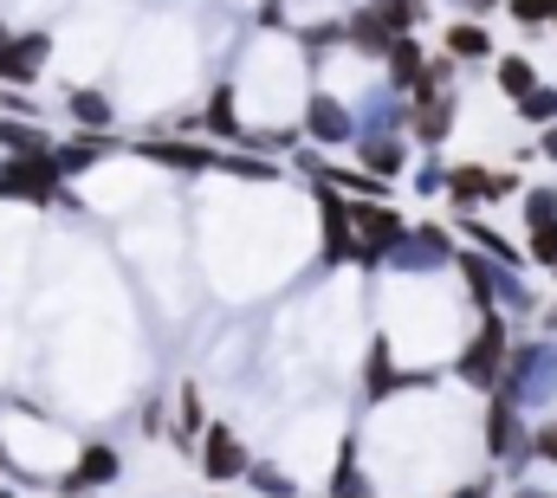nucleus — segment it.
Here are the masks:
<instances>
[{"label":"nucleus","mask_w":557,"mask_h":498,"mask_svg":"<svg viewBox=\"0 0 557 498\" xmlns=\"http://www.w3.org/2000/svg\"><path fill=\"white\" fill-rule=\"evenodd\" d=\"M409 142L421 149H441L454 136V91H434V98H409V124H403Z\"/></svg>","instance_id":"nucleus-17"},{"label":"nucleus","mask_w":557,"mask_h":498,"mask_svg":"<svg viewBox=\"0 0 557 498\" xmlns=\"http://www.w3.org/2000/svg\"><path fill=\"white\" fill-rule=\"evenodd\" d=\"M519 214H525V221H557L552 188H519Z\"/></svg>","instance_id":"nucleus-40"},{"label":"nucleus","mask_w":557,"mask_h":498,"mask_svg":"<svg viewBox=\"0 0 557 498\" xmlns=\"http://www.w3.org/2000/svg\"><path fill=\"white\" fill-rule=\"evenodd\" d=\"M124 142H117V129H72L65 142H52V162H59V175L72 182V175H91L98 162H111Z\"/></svg>","instance_id":"nucleus-15"},{"label":"nucleus","mask_w":557,"mask_h":498,"mask_svg":"<svg viewBox=\"0 0 557 498\" xmlns=\"http://www.w3.org/2000/svg\"><path fill=\"white\" fill-rule=\"evenodd\" d=\"M454 7H460V20H480V13H493L499 0H454Z\"/></svg>","instance_id":"nucleus-46"},{"label":"nucleus","mask_w":557,"mask_h":498,"mask_svg":"<svg viewBox=\"0 0 557 498\" xmlns=\"http://www.w3.org/2000/svg\"><path fill=\"white\" fill-rule=\"evenodd\" d=\"M539 155H545V162L557 169V124H545V129H539Z\"/></svg>","instance_id":"nucleus-43"},{"label":"nucleus","mask_w":557,"mask_h":498,"mask_svg":"<svg viewBox=\"0 0 557 498\" xmlns=\"http://www.w3.org/2000/svg\"><path fill=\"white\" fill-rule=\"evenodd\" d=\"M552 33H557V13H552Z\"/></svg>","instance_id":"nucleus-52"},{"label":"nucleus","mask_w":557,"mask_h":498,"mask_svg":"<svg viewBox=\"0 0 557 498\" xmlns=\"http://www.w3.org/2000/svg\"><path fill=\"white\" fill-rule=\"evenodd\" d=\"M46 65H52V33L46 26H26V33H7L0 39V85L33 91L46 78Z\"/></svg>","instance_id":"nucleus-8"},{"label":"nucleus","mask_w":557,"mask_h":498,"mask_svg":"<svg viewBox=\"0 0 557 498\" xmlns=\"http://www.w3.org/2000/svg\"><path fill=\"white\" fill-rule=\"evenodd\" d=\"M512 498H557V493H539V486H525V493H512Z\"/></svg>","instance_id":"nucleus-48"},{"label":"nucleus","mask_w":557,"mask_h":498,"mask_svg":"<svg viewBox=\"0 0 557 498\" xmlns=\"http://www.w3.org/2000/svg\"><path fill=\"white\" fill-rule=\"evenodd\" d=\"M441 370H403L396 363V350H389V337H370V357H363V401H389V395H403V388H434Z\"/></svg>","instance_id":"nucleus-9"},{"label":"nucleus","mask_w":557,"mask_h":498,"mask_svg":"<svg viewBox=\"0 0 557 498\" xmlns=\"http://www.w3.org/2000/svg\"><path fill=\"white\" fill-rule=\"evenodd\" d=\"M525 259L539 272H557V221H525Z\"/></svg>","instance_id":"nucleus-34"},{"label":"nucleus","mask_w":557,"mask_h":498,"mask_svg":"<svg viewBox=\"0 0 557 498\" xmlns=\"http://www.w3.org/2000/svg\"><path fill=\"white\" fill-rule=\"evenodd\" d=\"M389 39H396V33L383 26V13H376L370 0H357V7L344 13V46H350L357 59H370V65H376V59L389 52Z\"/></svg>","instance_id":"nucleus-18"},{"label":"nucleus","mask_w":557,"mask_h":498,"mask_svg":"<svg viewBox=\"0 0 557 498\" xmlns=\"http://www.w3.org/2000/svg\"><path fill=\"white\" fill-rule=\"evenodd\" d=\"M512 111H519V124H532V129L557 124V85H545V78H539V85H532V91H525Z\"/></svg>","instance_id":"nucleus-32"},{"label":"nucleus","mask_w":557,"mask_h":498,"mask_svg":"<svg viewBox=\"0 0 557 498\" xmlns=\"http://www.w3.org/2000/svg\"><path fill=\"white\" fill-rule=\"evenodd\" d=\"M65 117L72 129H117V104L98 85H65Z\"/></svg>","instance_id":"nucleus-23"},{"label":"nucleus","mask_w":557,"mask_h":498,"mask_svg":"<svg viewBox=\"0 0 557 498\" xmlns=\"http://www.w3.org/2000/svg\"><path fill=\"white\" fill-rule=\"evenodd\" d=\"M214 149L221 142H195V136H143L137 155L169 169V175H214Z\"/></svg>","instance_id":"nucleus-12"},{"label":"nucleus","mask_w":557,"mask_h":498,"mask_svg":"<svg viewBox=\"0 0 557 498\" xmlns=\"http://www.w3.org/2000/svg\"><path fill=\"white\" fill-rule=\"evenodd\" d=\"M311 201H318V247H324V265H350V195H337L331 182H311Z\"/></svg>","instance_id":"nucleus-13"},{"label":"nucleus","mask_w":557,"mask_h":498,"mask_svg":"<svg viewBox=\"0 0 557 498\" xmlns=\"http://www.w3.org/2000/svg\"><path fill=\"white\" fill-rule=\"evenodd\" d=\"M214 175H234V182H285L278 155L240 149V142H221V149H214Z\"/></svg>","instance_id":"nucleus-22"},{"label":"nucleus","mask_w":557,"mask_h":498,"mask_svg":"<svg viewBox=\"0 0 557 498\" xmlns=\"http://www.w3.org/2000/svg\"><path fill=\"white\" fill-rule=\"evenodd\" d=\"M7 33H13V26H7V20H0V39H7Z\"/></svg>","instance_id":"nucleus-50"},{"label":"nucleus","mask_w":557,"mask_h":498,"mask_svg":"<svg viewBox=\"0 0 557 498\" xmlns=\"http://www.w3.org/2000/svg\"><path fill=\"white\" fill-rule=\"evenodd\" d=\"M532 318H539V337H557V298L545 304V311H532Z\"/></svg>","instance_id":"nucleus-45"},{"label":"nucleus","mask_w":557,"mask_h":498,"mask_svg":"<svg viewBox=\"0 0 557 498\" xmlns=\"http://www.w3.org/2000/svg\"><path fill=\"white\" fill-rule=\"evenodd\" d=\"M0 498H20V493H13V486H0Z\"/></svg>","instance_id":"nucleus-49"},{"label":"nucleus","mask_w":557,"mask_h":498,"mask_svg":"<svg viewBox=\"0 0 557 498\" xmlns=\"http://www.w3.org/2000/svg\"><path fill=\"white\" fill-rule=\"evenodd\" d=\"M52 149V136L39 124H26V117H0V155H46Z\"/></svg>","instance_id":"nucleus-29"},{"label":"nucleus","mask_w":557,"mask_h":498,"mask_svg":"<svg viewBox=\"0 0 557 498\" xmlns=\"http://www.w3.org/2000/svg\"><path fill=\"white\" fill-rule=\"evenodd\" d=\"M421 59H428V46H421L416 33H396V39H389V52L376 59V65H383V85H389V91H409V85H416V72H421Z\"/></svg>","instance_id":"nucleus-25"},{"label":"nucleus","mask_w":557,"mask_h":498,"mask_svg":"<svg viewBox=\"0 0 557 498\" xmlns=\"http://www.w3.org/2000/svg\"><path fill=\"white\" fill-rule=\"evenodd\" d=\"M499 395H506L512 408H525V414L552 408L557 401V337H532V344L512 337L506 370H499Z\"/></svg>","instance_id":"nucleus-1"},{"label":"nucleus","mask_w":557,"mask_h":498,"mask_svg":"<svg viewBox=\"0 0 557 498\" xmlns=\"http://www.w3.org/2000/svg\"><path fill=\"white\" fill-rule=\"evenodd\" d=\"M324 498H370V480H363V466H357V440L344 434V447H337V466H331V493Z\"/></svg>","instance_id":"nucleus-28"},{"label":"nucleus","mask_w":557,"mask_h":498,"mask_svg":"<svg viewBox=\"0 0 557 498\" xmlns=\"http://www.w3.org/2000/svg\"><path fill=\"white\" fill-rule=\"evenodd\" d=\"M454 234H460V240H467L473 252H486L493 265H512V272L525 265V252L512 247V240H506L499 227H486V221H480V208H460V214H454Z\"/></svg>","instance_id":"nucleus-20"},{"label":"nucleus","mask_w":557,"mask_h":498,"mask_svg":"<svg viewBox=\"0 0 557 498\" xmlns=\"http://www.w3.org/2000/svg\"><path fill=\"white\" fill-rule=\"evenodd\" d=\"M454 72H460V65H454L447 52H428V59H421V72H416V85H409L403 98H434V91H454Z\"/></svg>","instance_id":"nucleus-30"},{"label":"nucleus","mask_w":557,"mask_h":498,"mask_svg":"<svg viewBox=\"0 0 557 498\" xmlns=\"http://www.w3.org/2000/svg\"><path fill=\"white\" fill-rule=\"evenodd\" d=\"M447 265L460 272V285H467V304H473V311H499V265H493L486 252L467 247V252H454Z\"/></svg>","instance_id":"nucleus-19"},{"label":"nucleus","mask_w":557,"mask_h":498,"mask_svg":"<svg viewBox=\"0 0 557 498\" xmlns=\"http://www.w3.org/2000/svg\"><path fill=\"white\" fill-rule=\"evenodd\" d=\"M162 421H169V414H162V401H149V408H143V434H162Z\"/></svg>","instance_id":"nucleus-44"},{"label":"nucleus","mask_w":557,"mask_h":498,"mask_svg":"<svg viewBox=\"0 0 557 498\" xmlns=\"http://www.w3.org/2000/svg\"><path fill=\"white\" fill-rule=\"evenodd\" d=\"M441 52H447L454 65H486L499 46H493L486 20H447V26H441Z\"/></svg>","instance_id":"nucleus-21"},{"label":"nucleus","mask_w":557,"mask_h":498,"mask_svg":"<svg viewBox=\"0 0 557 498\" xmlns=\"http://www.w3.org/2000/svg\"><path fill=\"white\" fill-rule=\"evenodd\" d=\"M519 188L525 182L512 169H486V162H447V182H441L454 214L460 208H486V201H519Z\"/></svg>","instance_id":"nucleus-5"},{"label":"nucleus","mask_w":557,"mask_h":498,"mask_svg":"<svg viewBox=\"0 0 557 498\" xmlns=\"http://www.w3.org/2000/svg\"><path fill=\"white\" fill-rule=\"evenodd\" d=\"M486 65H493V85H499V91H506L512 104H519V98H525V91L539 85V65H532L525 52H493Z\"/></svg>","instance_id":"nucleus-27"},{"label":"nucleus","mask_w":557,"mask_h":498,"mask_svg":"<svg viewBox=\"0 0 557 498\" xmlns=\"http://www.w3.org/2000/svg\"><path fill=\"white\" fill-rule=\"evenodd\" d=\"M525 460H545V466H557V421L525 427Z\"/></svg>","instance_id":"nucleus-38"},{"label":"nucleus","mask_w":557,"mask_h":498,"mask_svg":"<svg viewBox=\"0 0 557 498\" xmlns=\"http://www.w3.org/2000/svg\"><path fill=\"white\" fill-rule=\"evenodd\" d=\"M214 498H227V493H214Z\"/></svg>","instance_id":"nucleus-53"},{"label":"nucleus","mask_w":557,"mask_h":498,"mask_svg":"<svg viewBox=\"0 0 557 498\" xmlns=\"http://www.w3.org/2000/svg\"><path fill=\"white\" fill-rule=\"evenodd\" d=\"M525 33H539V26H552V13H557V0H499Z\"/></svg>","instance_id":"nucleus-37"},{"label":"nucleus","mask_w":557,"mask_h":498,"mask_svg":"<svg viewBox=\"0 0 557 498\" xmlns=\"http://www.w3.org/2000/svg\"><path fill=\"white\" fill-rule=\"evenodd\" d=\"M0 473H13V453H7V440H0Z\"/></svg>","instance_id":"nucleus-47"},{"label":"nucleus","mask_w":557,"mask_h":498,"mask_svg":"<svg viewBox=\"0 0 557 498\" xmlns=\"http://www.w3.org/2000/svg\"><path fill=\"white\" fill-rule=\"evenodd\" d=\"M454 252H460L454 247V227H441V221H409L403 240L383 252V265H389V272H441Z\"/></svg>","instance_id":"nucleus-6"},{"label":"nucleus","mask_w":557,"mask_h":498,"mask_svg":"<svg viewBox=\"0 0 557 498\" xmlns=\"http://www.w3.org/2000/svg\"><path fill=\"white\" fill-rule=\"evenodd\" d=\"M486 453L493 460H525V408H512L499 388L486 395Z\"/></svg>","instance_id":"nucleus-16"},{"label":"nucleus","mask_w":557,"mask_h":498,"mask_svg":"<svg viewBox=\"0 0 557 498\" xmlns=\"http://www.w3.org/2000/svg\"><path fill=\"white\" fill-rule=\"evenodd\" d=\"M298 136H305L311 149H350V136H357V104H344L337 91H311Z\"/></svg>","instance_id":"nucleus-10"},{"label":"nucleus","mask_w":557,"mask_h":498,"mask_svg":"<svg viewBox=\"0 0 557 498\" xmlns=\"http://www.w3.org/2000/svg\"><path fill=\"white\" fill-rule=\"evenodd\" d=\"M506 350H512V318L506 311H480L473 318V331H467V344L454 350V382L460 388H473V395H493L499 388V370H506Z\"/></svg>","instance_id":"nucleus-2"},{"label":"nucleus","mask_w":557,"mask_h":498,"mask_svg":"<svg viewBox=\"0 0 557 498\" xmlns=\"http://www.w3.org/2000/svg\"><path fill=\"white\" fill-rule=\"evenodd\" d=\"M499 493V480H467V486H454L447 498H493Z\"/></svg>","instance_id":"nucleus-42"},{"label":"nucleus","mask_w":557,"mask_h":498,"mask_svg":"<svg viewBox=\"0 0 557 498\" xmlns=\"http://www.w3.org/2000/svg\"><path fill=\"white\" fill-rule=\"evenodd\" d=\"M0 117H26V124H39V98L20 91V85H0Z\"/></svg>","instance_id":"nucleus-39"},{"label":"nucleus","mask_w":557,"mask_h":498,"mask_svg":"<svg viewBox=\"0 0 557 498\" xmlns=\"http://www.w3.org/2000/svg\"><path fill=\"white\" fill-rule=\"evenodd\" d=\"M0 201H20V208H72L78 214V201L65 195V175H59L52 149L46 155H0Z\"/></svg>","instance_id":"nucleus-3"},{"label":"nucleus","mask_w":557,"mask_h":498,"mask_svg":"<svg viewBox=\"0 0 557 498\" xmlns=\"http://www.w3.org/2000/svg\"><path fill=\"white\" fill-rule=\"evenodd\" d=\"M552 201H557V182H552Z\"/></svg>","instance_id":"nucleus-51"},{"label":"nucleus","mask_w":557,"mask_h":498,"mask_svg":"<svg viewBox=\"0 0 557 498\" xmlns=\"http://www.w3.org/2000/svg\"><path fill=\"white\" fill-rule=\"evenodd\" d=\"M111 480H124V453L104 447V440H91V447H78V460H72L65 480H52V486H59V498H85V493H104Z\"/></svg>","instance_id":"nucleus-11"},{"label":"nucleus","mask_w":557,"mask_h":498,"mask_svg":"<svg viewBox=\"0 0 557 498\" xmlns=\"http://www.w3.org/2000/svg\"><path fill=\"white\" fill-rule=\"evenodd\" d=\"M247 460H253V453H247L240 427H227V421H208V427H201V440H195V466H201V480H208V486H221V493H227V486L247 473Z\"/></svg>","instance_id":"nucleus-7"},{"label":"nucleus","mask_w":557,"mask_h":498,"mask_svg":"<svg viewBox=\"0 0 557 498\" xmlns=\"http://www.w3.org/2000/svg\"><path fill=\"white\" fill-rule=\"evenodd\" d=\"M298 39H305V52L318 59L324 46H344V20H305V26H298Z\"/></svg>","instance_id":"nucleus-36"},{"label":"nucleus","mask_w":557,"mask_h":498,"mask_svg":"<svg viewBox=\"0 0 557 498\" xmlns=\"http://www.w3.org/2000/svg\"><path fill=\"white\" fill-rule=\"evenodd\" d=\"M403 227H409V214H403L396 201H383V195L350 201V265L383 272V252L403 240Z\"/></svg>","instance_id":"nucleus-4"},{"label":"nucleus","mask_w":557,"mask_h":498,"mask_svg":"<svg viewBox=\"0 0 557 498\" xmlns=\"http://www.w3.org/2000/svg\"><path fill=\"white\" fill-rule=\"evenodd\" d=\"M409 182H416V195H428V201H434V195H441V182H447V155H441V149H428V155L416 162V175H409Z\"/></svg>","instance_id":"nucleus-35"},{"label":"nucleus","mask_w":557,"mask_h":498,"mask_svg":"<svg viewBox=\"0 0 557 498\" xmlns=\"http://www.w3.org/2000/svg\"><path fill=\"white\" fill-rule=\"evenodd\" d=\"M370 7L383 13V26H389V33H421V26H428V13H434L428 0H370Z\"/></svg>","instance_id":"nucleus-31"},{"label":"nucleus","mask_w":557,"mask_h":498,"mask_svg":"<svg viewBox=\"0 0 557 498\" xmlns=\"http://www.w3.org/2000/svg\"><path fill=\"white\" fill-rule=\"evenodd\" d=\"M350 149H357V169L376 175V182H396L409 169V136L403 129H357Z\"/></svg>","instance_id":"nucleus-14"},{"label":"nucleus","mask_w":557,"mask_h":498,"mask_svg":"<svg viewBox=\"0 0 557 498\" xmlns=\"http://www.w3.org/2000/svg\"><path fill=\"white\" fill-rule=\"evenodd\" d=\"M195 129L208 136V142H240L247 129H240V98H234V85H221L214 98H208V111L195 117Z\"/></svg>","instance_id":"nucleus-26"},{"label":"nucleus","mask_w":557,"mask_h":498,"mask_svg":"<svg viewBox=\"0 0 557 498\" xmlns=\"http://www.w3.org/2000/svg\"><path fill=\"white\" fill-rule=\"evenodd\" d=\"M240 480H247L260 498H298V480H285L273 460H247V473H240Z\"/></svg>","instance_id":"nucleus-33"},{"label":"nucleus","mask_w":557,"mask_h":498,"mask_svg":"<svg viewBox=\"0 0 557 498\" xmlns=\"http://www.w3.org/2000/svg\"><path fill=\"white\" fill-rule=\"evenodd\" d=\"M201 427H208L201 388H195V382H182V388H175V427H162V434L175 440V453H188V460H195V440H201Z\"/></svg>","instance_id":"nucleus-24"},{"label":"nucleus","mask_w":557,"mask_h":498,"mask_svg":"<svg viewBox=\"0 0 557 498\" xmlns=\"http://www.w3.org/2000/svg\"><path fill=\"white\" fill-rule=\"evenodd\" d=\"M253 20H260V33H285V26H292V0H260Z\"/></svg>","instance_id":"nucleus-41"}]
</instances>
